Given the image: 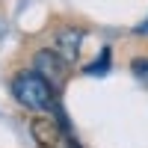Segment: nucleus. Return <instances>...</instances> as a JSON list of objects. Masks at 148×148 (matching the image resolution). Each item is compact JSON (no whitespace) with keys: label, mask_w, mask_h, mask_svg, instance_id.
<instances>
[{"label":"nucleus","mask_w":148,"mask_h":148,"mask_svg":"<svg viewBox=\"0 0 148 148\" xmlns=\"http://www.w3.org/2000/svg\"><path fill=\"white\" fill-rule=\"evenodd\" d=\"M30 133L42 148H77V142L68 136L65 125L56 116H36L30 121Z\"/></svg>","instance_id":"obj_2"},{"label":"nucleus","mask_w":148,"mask_h":148,"mask_svg":"<svg viewBox=\"0 0 148 148\" xmlns=\"http://www.w3.org/2000/svg\"><path fill=\"white\" fill-rule=\"evenodd\" d=\"M110 71V47L101 51V59H95V62L86 68V74H107Z\"/></svg>","instance_id":"obj_6"},{"label":"nucleus","mask_w":148,"mask_h":148,"mask_svg":"<svg viewBox=\"0 0 148 148\" xmlns=\"http://www.w3.org/2000/svg\"><path fill=\"white\" fill-rule=\"evenodd\" d=\"M136 33H148V21L142 24V27H136Z\"/></svg>","instance_id":"obj_8"},{"label":"nucleus","mask_w":148,"mask_h":148,"mask_svg":"<svg viewBox=\"0 0 148 148\" xmlns=\"http://www.w3.org/2000/svg\"><path fill=\"white\" fill-rule=\"evenodd\" d=\"M33 65H36V71H39L53 89H62V86H65V80H68V65H71V62H65L56 51H39L36 59H33Z\"/></svg>","instance_id":"obj_3"},{"label":"nucleus","mask_w":148,"mask_h":148,"mask_svg":"<svg viewBox=\"0 0 148 148\" xmlns=\"http://www.w3.org/2000/svg\"><path fill=\"white\" fill-rule=\"evenodd\" d=\"M3 33H6V21L0 18V39H3Z\"/></svg>","instance_id":"obj_7"},{"label":"nucleus","mask_w":148,"mask_h":148,"mask_svg":"<svg viewBox=\"0 0 148 148\" xmlns=\"http://www.w3.org/2000/svg\"><path fill=\"white\" fill-rule=\"evenodd\" d=\"M12 92L30 110H39V113H53L56 110V89L39 71H21L18 77L12 80Z\"/></svg>","instance_id":"obj_1"},{"label":"nucleus","mask_w":148,"mask_h":148,"mask_svg":"<svg viewBox=\"0 0 148 148\" xmlns=\"http://www.w3.org/2000/svg\"><path fill=\"white\" fill-rule=\"evenodd\" d=\"M130 71H133V77H136L142 86H148V59H145V56L133 59V62H130Z\"/></svg>","instance_id":"obj_5"},{"label":"nucleus","mask_w":148,"mask_h":148,"mask_svg":"<svg viewBox=\"0 0 148 148\" xmlns=\"http://www.w3.org/2000/svg\"><path fill=\"white\" fill-rule=\"evenodd\" d=\"M80 42H83V33L80 30H74V27H62L56 33V47L53 51L65 59V62H74L80 53Z\"/></svg>","instance_id":"obj_4"}]
</instances>
